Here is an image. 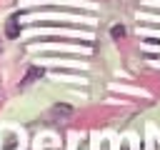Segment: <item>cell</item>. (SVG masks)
Returning <instances> with one entry per match:
<instances>
[{"instance_id": "cell-4", "label": "cell", "mask_w": 160, "mask_h": 150, "mask_svg": "<svg viewBox=\"0 0 160 150\" xmlns=\"http://www.w3.org/2000/svg\"><path fill=\"white\" fill-rule=\"evenodd\" d=\"M52 112H62V115H68V112H70V108H68V105H55V108H52Z\"/></svg>"}, {"instance_id": "cell-3", "label": "cell", "mask_w": 160, "mask_h": 150, "mask_svg": "<svg viewBox=\"0 0 160 150\" xmlns=\"http://www.w3.org/2000/svg\"><path fill=\"white\" fill-rule=\"evenodd\" d=\"M110 35H112V40H122L125 38V28L122 25H112L110 28Z\"/></svg>"}, {"instance_id": "cell-1", "label": "cell", "mask_w": 160, "mask_h": 150, "mask_svg": "<svg viewBox=\"0 0 160 150\" xmlns=\"http://www.w3.org/2000/svg\"><path fill=\"white\" fill-rule=\"evenodd\" d=\"M5 35H8V38H18V35H20V25H18V15H12V18L8 20V25H5Z\"/></svg>"}, {"instance_id": "cell-2", "label": "cell", "mask_w": 160, "mask_h": 150, "mask_svg": "<svg viewBox=\"0 0 160 150\" xmlns=\"http://www.w3.org/2000/svg\"><path fill=\"white\" fill-rule=\"evenodd\" d=\"M42 75H45V70H42V68H30V70L25 72V78H22V85H28V82L38 80V78H42Z\"/></svg>"}, {"instance_id": "cell-5", "label": "cell", "mask_w": 160, "mask_h": 150, "mask_svg": "<svg viewBox=\"0 0 160 150\" xmlns=\"http://www.w3.org/2000/svg\"><path fill=\"white\" fill-rule=\"evenodd\" d=\"M5 148H8V150H12V148H15V135H8V142H5Z\"/></svg>"}]
</instances>
